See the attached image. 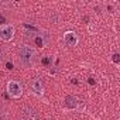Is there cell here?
<instances>
[{
	"label": "cell",
	"mask_w": 120,
	"mask_h": 120,
	"mask_svg": "<svg viewBox=\"0 0 120 120\" xmlns=\"http://www.w3.org/2000/svg\"><path fill=\"white\" fill-rule=\"evenodd\" d=\"M34 41H35L37 47H44V45L47 44V41H48V37H47V34H45V33H42V34L40 33V34L35 37V40H34Z\"/></svg>",
	"instance_id": "7"
},
{
	"label": "cell",
	"mask_w": 120,
	"mask_h": 120,
	"mask_svg": "<svg viewBox=\"0 0 120 120\" xmlns=\"http://www.w3.org/2000/svg\"><path fill=\"white\" fill-rule=\"evenodd\" d=\"M42 62H44L45 65H47V64H49V58H45V59H44V61H42Z\"/></svg>",
	"instance_id": "13"
},
{
	"label": "cell",
	"mask_w": 120,
	"mask_h": 120,
	"mask_svg": "<svg viewBox=\"0 0 120 120\" xmlns=\"http://www.w3.org/2000/svg\"><path fill=\"white\" fill-rule=\"evenodd\" d=\"M0 120H9V114L2 105H0Z\"/></svg>",
	"instance_id": "9"
},
{
	"label": "cell",
	"mask_w": 120,
	"mask_h": 120,
	"mask_svg": "<svg viewBox=\"0 0 120 120\" xmlns=\"http://www.w3.org/2000/svg\"><path fill=\"white\" fill-rule=\"evenodd\" d=\"M23 117H24V120H37L38 119V113H37V110L34 109V107H31V106H26L24 109H23Z\"/></svg>",
	"instance_id": "6"
},
{
	"label": "cell",
	"mask_w": 120,
	"mask_h": 120,
	"mask_svg": "<svg viewBox=\"0 0 120 120\" xmlns=\"http://www.w3.org/2000/svg\"><path fill=\"white\" fill-rule=\"evenodd\" d=\"M7 21H6V17L3 16V14H0V26H4Z\"/></svg>",
	"instance_id": "11"
},
{
	"label": "cell",
	"mask_w": 120,
	"mask_h": 120,
	"mask_svg": "<svg viewBox=\"0 0 120 120\" xmlns=\"http://www.w3.org/2000/svg\"><path fill=\"white\" fill-rule=\"evenodd\" d=\"M112 61L114 62V64H119V61H120V59H119V54L116 52V54H113V56H112Z\"/></svg>",
	"instance_id": "10"
},
{
	"label": "cell",
	"mask_w": 120,
	"mask_h": 120,
	"mask_svg": "<svg viewBox=\"0 0 120 120\" xmlns=\"http://www.w3.org/2000/svg\"><path fill=\"white\" fill-rule=\"evenodd\" d=\"M7 93L10 95V98L19 99L23 95V85H21V82H19L16 79L9 81L7 82Z\"/></svg>",
	"instance_id": "2"
},
{
	"label": "cell",
	"mask_w": 120,
	"mask_h": 120,
	"mask_svg": "<svg viewBox=\"0 0 120 120\" xmlns=\"http://www.w3.org/2000/svg\"><path fill=\"white\" fill-rule=\"evenodd\" d=\"M14 38V27L11 24H4V26H0V40L9 42Z\"/></svg>",
	"instance_id": "3"
},
{
	"label": "cell",
	"mask_w": 120,
	"mask_h": 120,
	"mask_svg": "<svg viewBox=\"0 0 120 120\" xmlns=\"http://www.w3.org/2000/svg\"><path fill=\"white\" fill-rule=\"evenodd\" d=\"M64 105H65V107H68V109H76V106H78L76 99H75L74 96H67Z\"/></svg>",
	"instance_id": "8"
},
{
	"label": "cell",
	"mask_w": 120,
	"mask_h": 120,
	"mask_svg": "<svg viewBox=\"0 0 120 120\" xmlns=\"http://www.w3.org/2000/svg\"><path fill=\"white\" fill-rule=\"evenodd\" d=\"M78 41H79V38H78V35H76L75 31H67L64 34V42L68 47H75L78 44Z\"/></svg>",
	"instance_id": "5"
},
{
	"label": "cell",
	"mask_w": 120,
	"mask_h": 120,
	"mask_svg": "<svg viewBox=\"0 0 120 120\" xmlns=\"http://www.w3.org/2000/svg\"><path fill=\"white\" fill-rule=\"evenodd\" d=\"M3 59H4V52H3L2 48H0V62H3Z\"/></svg>",
	"instance_id": "12"
},
{
	"label": "cell",
	"mask_w": 120,
	"mask_h": 120,
	"mask_svg": "<svg viewBox=\"0 0 120 120\" xmlns=\"http://www.w3.org/2000/svg\"><path fill=\"white\" fill-rule=\"evenodd\" d=\"M30 89L35 96H42L44 95V83H42V81L38 79V78L33 79L30 82Z\"/></svg>",
	"instance_id": "4"
},
{
	"label": "cell",
	"mask_w": 120,
	"mask_h": 120,
	"mask_svg": "<svg viewBox=\"0 0 120 120\" xmlns=\"http://www.w3.org/2000/svg\"><path fill=\"white\" fill-rule=\"evenodd\" d=\"M17 56H19V62L24 68H31L35 64L37 52L30 44H21L17 48Z\"/></svg>",
	"instance_id": "1"
}]
</instances>
